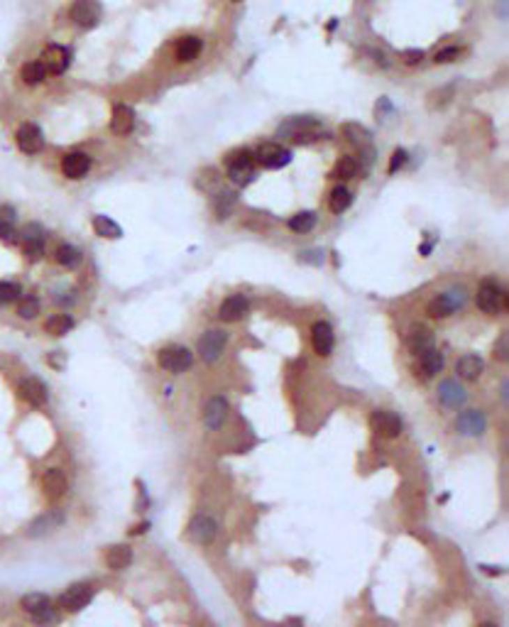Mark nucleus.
I'll return each mask as SVG.
<instances>
[{
	"label": "nucleus",
	"instance_id": "25",
	"mask_svg": "<svg viewBox=\"0 0 509 627\" xmlns=\"http://www.w3.org/2000/svg\"><path fill=\"white\" fill-rule=\"evenodd\" d=\"M132 564V549L128 544H115L105 552V566L110 571H125Z\"/></svg>",
	"mask_w": 509,
	"mask_h": 627
},
{
	"label": "nucleus",
	"instance_id": "18",
	"mask_svg": "<svg viewBox=\"0 0 509 627\" xmlns=\"http://www.w3.org/2000/svg\"><path fill=\"white\" fill-rule=\"evenodd\" d=\"M218 534V522L213 520L211 515H196L194 520L189 522V537L191 542L196 544H211Z\"/></svg>",
	"mask_w": 509,
	"mask_h": 627
},
{
	"label": "nucleus",
	"instance_id": "2",
	"mask_svg": "<svg viewBox=\"0 0 509 627\" xmlns=\"http://www.w3.org/2000/svg\"><path fill=\"white\" fill-rule=\"evenodd\" d=\"M475 301H478V309L483 314H499L507 306V292L494 280H483L478 287V294H475Z\"/></svg>",
	"mask_w": 509,
	"mask_h": 627
},
{
	"label": "nucleus",
	"instance_id": "27",
	"mask_svg": "<svg viewBox=\"0 0 509 627\" xmlns=\"http://www.w3.org/2000/svg\"><path fill=\"white\" fill-rule=\"evenodd\" d=\"M52 605H54V603H52V598L47 596V593H40V591L27 593V596H22V598H20V607H22V610H25L30 617L40 615V612H45V610H50Z\"/></svg>",
	"mask_w": 509,
	"mask_h": 627
},
{
	"label": "nucleus",
	"instance_id": "26",
	"mask_svg": "<svg viewBox=\"0 0 509 627\" xmlns=\"http://www.w3.org/2000/svg\"><path fill=\"white\" fill-rule=\"evenodd\" d=\"M201 50H204V42H201L199 37H194V35H186V37H181V40L176 42L174 56L181 61V64H189V61H194L196 56L201 54Z\"/></svg>",
	"mask_w": 509,
	"mask_h": 627
},
{
	"label": "nucleus",
	"instance_id": "15",
	"mask_svg": "<svg viewBox=\"0 0 509 627\" xmlns=\"http://www.w3.org/2000/svg\"><path fill=\"white\" fill-rule=\"evenodd\" d=\"M15 145L25 155H37L45 147V135H42V130L35 123H22L15 130Z\"/></svg>",
	"mask_w": 509,
	"mask_h": 627
},
{
	"label": "nucleus",
	"instance_id": "1",
	"mask_svg": "<svg viewBox=\"0 0 509 627\" xmlns=\"http://www.w3.org/2000/svg\"><path fill=\"white\" fill-rule=\"evenodd\" d=\"M465 299H468L465 287H460V285L450 287L448 292H441L439 296H434V299L426 304V314H429L431 319H446V317H450V314H455V311L465 304Z\"/></svg>",
	"mask_w": 509,
	"mask_h": 627
},
{
	"label": "nucleus",
	"instance_id": "35",
	"mask_svg": "<svg viewBox=\"0 0 509 627\" xmlns=\"http://www.w3.org/2000/svg\"><path fill=\"white\" fill-rule=\"evenodd\" d=\"M93 231L98 233L100 238H108V241H115V238L123 236V228L108 216H93Z\"/></svg>",
	"mask_w": 509,
	"mask_h": 627
},
{
	"label": "nucleus",
	"instance_id": "32",
	"mask_svg": "<svg viewBox=\"0 0 509 627\" xmlns=\"http://www.w3.org/2000/svg\"><path fill=\"white\" fill-rule=\"evenodd\" d=\"M0 241L3 243H15L17 241L15 211H13V206L0 209Z\"/></svg>",
	"mask_w": 509,
	"mask_h": 627
},
{
	"label": "nucleus",
	"instance_id": "41",
	"mask_svg": "<svg viewBox=\"0 0 509 627\" xmlns=\"http://www.w3.org/2000/svg\"><path fill=\"white\" fill-rule=\"evenodd\" d=\"M358 172H360L358 157H340L338 165H335V176L338 179H353V176H358Z\"/></svg>",
	"mask_w": 509,
	"mask_h": 627
},
{
	"label": "nucleus",
	"instance_id": "8",
	"mask_svg": "<svg viewBox=\"0 0 509 627\" xmlns=\"http://www.w3.org/2000/svg\"><path fill=\"white\" fill-rule=\"evenodd\" d=\"M91 600H93V586H91V583H74V586H69L59 596L56 607H61V610H66V612H79V610H84Z\"/></svg>",
	"mask_w": 509,
	"mask_h": 627
},
{
	"label": "nucleus",
	"instance_id": "13",
	"mask_svg": "<svg viewBox=\"0 0 509 627\" xmlns=\"http://www.w3.org/2000/svg\"><path fill=\"white\" fill-rule=\"evenodd\" d=\"M370 427L377 437L382 439H397L402 434V419L390 409H374L370 414Z\"/></svg>",
	"mask_w": 509,
	"mask_h": 627
},
{
	"label": "nucleus",
	"instance_id": "37",
	"mask_svg": "<svg viewBox=\"0 0 509 627\" xmlns=\"http://www.w3.org/2000/svg\"><path fill=\"white\" fill-rule=\"evenodd\" d=\"M350 204H353V194H350L345 186H338V189L331 191V199H328V206H331V211L333 213H343L350 209Z\"/></svg>",
	"mask_w": 509,
	"mask_h": 627
},
{
	"label": "nucleus",
	"instance_id": "43",
	"mask_svg": "<svg viewBox=\"0 0 509 627\" xmlns=\"http://www.w3.org/2000/svg\"><path fill=\"white\" fill-rule=\"evenodd\" d=\"M463 52H465L463 47H448V50H443V52H439V54H436V61H439V64H448V61L458 59Z\"/></svg>",
	"mask_w": 509,
	"mask_h": 627
},
{
	"label": "nucleus",
	"instance_id": "10",
	"mask_svg": "<svg viewBox=\"0 0 509 627\" xmlns=\"http://www.w3.org/2000/svg\"><path fill=\"white\" fill-rule=\"evenodd\" d=\"M17 395L30 407H35V409H40V407H45L50 402V390H47L45 380H40L35 375H27L17 382Z\"/></svg>",
	"mask_w": 509,
	"mask_h": 627
},
{
	"label": "nucleus",
	"instance_id": "7",
	"mask_svg": "<svg viewBox=\"0 0 509 627\" xmlns=\"http://www.w3.org/2000/svg\"><path fill=\"white\" fill-rule=\"evenodd\" d=\"M228 176L233 179L235 186H248L250 181H254V157H252V152L240 150V152H235V155H230Z\"/></svg>",
	"mask_w": 509,
	"mask_h": 627
},
{
	"label": "nucleus",
	"instance_id": "36",
	"mask_svg": "<svg viewBox=\"0 0 509 627\" xmlns=\"http://www.w3.org/2000/svg\"><path fill=\"white\" fill-rule=\"evenodd\" d=\"M20 76H22V81H25L27 86H37V84H42V81L47 79V69H45V64H42L40 59H35V61H27V64L22 66Z\"/></svg>",
	"mask_w": 509,
	"mask_h": 627
},
{
	"label": "nucleus",
	"instance_id": "22",
	"mask_svg": "<svg viewBox=\"0 0 509 627\" xmlns=\"http://www.w3.org/2000/svg\"><path fill=\"white\" fill-rule=\"evenodd\" d=\"M61 172L66 179H84L91 172V157L86 152H69L61 160Z\"/></svg>",
	"mask_w": 509,
	"mask_h": 627
},
{
	"label": "nucleus",
	"instance_id": "20",
	"mask_svg": "<svg viewBox=\"0 0 509 627\" xmlns=\"http://www.w3.org/2000/svg\"><path fill=\"white\" fill-rule=\"evenodd\" d=\"M465 400H468V390L453 377H448V380H443L439 385V402L446 409H458Z\"/></svg>",
	"mask_w": 509,
	"mask_h": 627
},
{
	"label": "nucleus",
	"instance_id": "30",
	"mask_svg": "<svg viewBox=\"0 0 509 627\" xmlns=\"http://www.w3.org/2000/svg\"><path fill=\"white\" fill-rule=\"evenodd\" d=\"M54 260H56V265L66 267V270H74V267L81 265L84 255H81L79 248L71 245V243H61V245L56 248V252H54Z\"/></svg>",
	"mask_w": 509,
	"mask_h": 627
},
{
	"label": "nucleus",
	"instance_id": "5",
	"mask_svg": "<svg viewBox=\"0 0 509 627\" xmlns=\"http://www.w3.org/2000/svg\"><path fill=\"white\" fill-rule=\"evenodd\" d=\"M316 133H321V123L316 121V118H309V116L289 118V121L282 123V128H280V135L289 137V140H294V142L314 140Z\"/></svg>",
	"mask_w": 509,
	"mask_h": 627
},
{
	"label": "nucleus",
	"instance_id": "28",
	"mask_svg": "<svg viewBox=\"0 0 509 627\" xmlns=\"http://www.w3.org/2000/svg\"><path fill=\"white\" fill-rule=\"evenodd\" d=\"M407 341H409L411 353L421 356V353H424V351L434 348V333H431L426 326H421V324H416V326H411L409 338H407Z\"/></svg>",
	"mask_w": 509,
	"mask_h": 627
},
{
	"label": "nucleus",
	"instance_id": "46",
	"mask_svg": "<svg viewBox=\"0 0 509 627\" xmlns=\"http://www.w3.org/2000/svg\"><path fill=\"white\" fill-rule=\"evenodd\" d=\"M494 353H497L499 361H507V333H502L497 341V346H494Z\"/></svg>",
	"mask_w": 509,
	"mask_h": 627
},
{
	"label": "nucleus",
	"instance_id": "34",
	"mask_svg": "<svg viewBox=\"0 0 509 627\" xmlns=\"http://www.w3.org/2000/svg\"><path fill=\"white\" fill-rule=\"evenodd\" d=\"M42 311V301L37 299L35 294H25L17 299V317L25 319V322H32V319L40 317Z\"/></svg>",
	"mask_w": 509,
	"mask_h": 627
},
{
	"label": "nucleus",
	"instance_id": "12",
	"mask_svg": "<svg viewBox=\"0 0 509 627\" xmlns=\"http://www.w3.org/2000/svg\"><path fill=\"white\" fill-rule=\"evenodd\" d=\"M69 17L76 27L81 30H91V27L98 25L100 20V8L96 0H74L69 8Z\"/></svg>",
	"mask_w": 509,
	"mask_h": 627
},
{
	"label": "nucleus",
	"instance_id": "3",
	"mask_svg": "<svg viewBox=\"0 0 509 627\" xmlns=\"http://www.w3.org/2000/svg\"><path fill=\"white\" fill-rule=\"evenodd\" d=\"M157 363L160 368H165L167 372H186L194 365V353L184 346H167L157 353Z\"/></svg>",
	"mask_w": 509,
	"mask_h": 627
},
{
	"label": "nucleus",
	"instance_id": "9",
	"mask_svg": "<svg viewBox=\"0 0 509 627\" xmlns=\"http://www.w3.org/2000/svg\"><path fill=\"white\" fill-rule=\"evenodd\" d=\"M40 485H42V490H45L47 500L56 502V500H61V497H66V492H69V476H66L61 468L52 466L42 473Z\"/></svg>",
	"mask_w": 509,
	"mask_h": 627
},
{
	"label": "nucleus",
	"instance_id": "38",
	"mask_svg": "<svg viewBox=\"0 0 509 627\" xmlns=\"http://www.w3.org/2000/svg\"><path fill=\"white\" fill-rule=\"evenodd\" d=\"M343 135L348 137L350 142H355V145L360 147V150H365V147H370V133L365 130L363 126H358V123H345L343 128Z\"/></svg>",
	"mask_w": 509,
	"mask_h": 627
},
{
	"label": "nucleus",
	"instance_id": "24",
	"mask_svg": "<svg viewBox=\"0 0 509 627\" xmlns=\"http://www.w3.org/2000/svg\"><path fill=\"white\" fill-rule=\"evenodd\" d=\"M333 328H331L328 322H316L314 326H311V346H314V351L319 353V356H331V351H333Z\"/></svg>",
	"mask_w": 509,
	"mask_h": 627
},
{
	"label": "nucleus",
	"instance_id": "45",
	"mask_svg": "<svg viewBox=\"0 0 509 627\" xmlns=\"http://www.w3.org/2000/svg\"><path fill=\"white\" fill-rule=\"evenodd\" d=\"M402 59H404V64H419V61L424 59V52L421 50H407L404 54H402Z\"/></svg>",
	"mask_w": 509,
	"mask_h": 627
},
{
	"label": "nucleus",
	"instance_id": "47",
	"mask_svg": "<svg viewBox=\"0 0 509 627\" xmlns=\"http://www.w3.org/2000/svg\"><path fill=\"white\" fill-rule=\"evenodd\" d=\"M147 529H150V522H142V524H135V527L130 529V534L135 537V534H142V532H147Z\"/></svg>",
	"mask_w": 509,
	"mask_h": 627
},
{
	"label": "nucleus",
	"instance_id": "6",
	"mask_svg": "<svg viewBox=\"0 0 509 627\" xmlns=\"http://www.w3.org/2000/svg\"><path fill=\"white\" fill-rule=\"evenodd\" d=\"M64 520H66V512L59 510V507H52V510L42 512V515H37L35 520L30 522V527H27V537H32V539L50 537V534H54L56 529L64 524Z\"/></svg>",
	"mask_w": 509,
	"mask_h": 627
},
{
	"label": "nucleus",
	"instance_id": "48",
	"mask_svg": "<svg viewBox=\"0 0 509 627\" xmlns=\"http://www.w3.org/2000/svg\"><path fill=\"white\" fill-rule=\"evenodd\" d=\"M480 627H497V625H494V622H483Z\"/></svg>",
	"mask_w": 509,
	"mask_h": 627
},
{
	"label": "nucleus",
	"instance_id": "44",
	"mask_svg": "<svg viewBox=\"0 0 509 627\" xmlns=\"http://www.w3.org/2000/svg\"><path fill=\"white\" fill-rule=\"evenodd\" d=\"M404 162H407V152H404V150H397V152H395V157H392V162H390V174L400 172Z\"/></svg>",
	"mask_w": 509,
	"mask_h": 627
},
{
	"label": "nucleus",
	"instance_id": "39",
	"mask_svg": "<svg viewBox=\"0 0 509 627\" xmlns=\"http://www.w3.org/2000/svg\"><path fill=\"white\" fill-rule=\"evenodd\" d=\"M316 226V213L314 211H299L289 218V228L294 233H309Z\"/></svg>",
	"mask_w": 509,
	"mask_h": 627
},
{
	"label": "nucleus",
	"instance_id": "29",
	"mask_svg": "<svg viewBox=\"0 0 509 627\" xmlns=\"http://www.w3.org/2000/svg\"><path fill=\"white\" fill-rule=\"evenodd\" d=\"M483 370H485L483 358L473 356V353L463 356L458 361V365H455V372H458V377H463V380H478V377L483 375Z\"/></svg>",
	"mask_w": 509,
	"mask_h": 627
},
{
	"label": "nucleus",
	"instance_id": "31",
	"mask_svg": "<svg viewBox=\"0 0 509 627\" xmlns=\"http://www.w3.org/2000/svg\"><path fill=\"white\" fill-rule=\"evenodd\" d=\"M419 370L424 377H434L436 372L443 370V356L436 348H429L419 356Z\"/></svg>",
	"mask_w": 509,
	"mask_h": 627
},
{
	"label": "nucleus",
	"instance_id": "17",
	"mask_svg": "<svg viewBox=\"0 0 509 627\" xmlns=\"http://www.w3.org/2000/svg\"><path fill=\"white\" fill-rule=\"evenodd\" d=\"M228 411H230V407H228V402H225L223 395L211 397V400L206 402V407H204L206 429H208V432H218V429L225 424V419H228Z\"/></svg>",
	"mask_w": 509,
	"mask_h": 627
},
{
	"label": "nucleus",
	"instance_id": "19",
	"mask_svg": "<svg viewBox=\"0 0 509 627\" xmlns=\"http://www.w3.org/2000/svg\"><path fill=\"white\" fill-rule=\"evenodd\" d=\"M455 429H458L463 437H483L487 432V416L480 409H468L458 416L455 422Z\"/></svg>",
	"mask_w": 509,
	"mask_h": 627
},
{
	"label": "nucleus",
	"instance_id": "4",
	"mask_svg": "<svg viewBox=\"0 0 509 627\" xmlns=\"http://www.w3.org/2000/svg\"><path fill=\"white\" fill-rule=\"evenodd\" d=\"M225 346H228V333L220 331V328H211L204 336L199 338V358L206 363V365H213L220 356H223Z\"/></svg>",
	"mask_w": 509,
	"mask_h": 627
},
{
	"label": "nucleus",
	"instance_id": "33",
	"mask_svg": "<svg viewBox=\"0 0 509 627\" xmlns=\"http://www.w3.org/2000/svg\"><path fill=\"white\" fill-rule=\"evenodd\" d=\"M76 326V322L69 317V314H54V317H50L45 322V331L50 333V336H66V333H71Z\"/></svg>",
	"mask_w": 509,
	"mask_h": 627
},
{
	"label": "nucleus",
	"instance_id": "14",
	"mask_svg": "<svg viewBox=\"0 0 509 627\" xmlns=\"http://www.w3.org/2000/svg\"><path fill=\"white\" fill-rule=\"evenodd\" d=\"M252 157L267 169H282V167L289 165L291 152L287 147H282L280 142H265V145L257 147V152Z\"/></svg>",
	"mask_w": 509,
	"mask_h": 627
},
{
	"label": "nucleus",
	"instance_id": "23",
	"mask_svg": "<svg viewBox=\"0 0 509 627\" xmlns=\"http://www.w3.org/2000/svg\"><path fill=\"white\" fill-rule=\"evenodd\" d=\"M132 128H135V111L125 103H115L110 113V130L115 135H130Z\"/></svg>",
	"mask_w": 509,
	"mask_h": 627
},
{
	"label": "nucleus",
	"instance_id": "42",
	"mask_svg": "<svg viewBox=\"0 0 509 627\" xmlns=\"http://www.w3.org/2000/svg\"><path fill=\"white\" fill-rule=\"evenodd\" d=\"M20 294H22V287L17 285V282H8V280L0 282V306L17 301L20 299Z\"/></svg>",
	"mask_w": 509,
	"mask_h": 627
},
{
	"label": "nucleus",
	"instance_id": "40",
	"mask_svg": "<svg viewBox=\"0 0 509 627\" xmlns=\"http://www.w3.org/2000/svg\"><path fill=\"white\" fill-rule=\"evenodd\" d=\"M233 206H235V194L233 191H228V189L220 191V194L213 199V211H215V216L218 218H228L230 211H233Z\"/></svg>",
	"mask_w": 509,
	"mask_h": 627
},
{
	"label": "nucleus",
	"instance_id": "11",
	"mask_svg": "<svg viewBox=\"0 0 509 627\" xmlns=\"http://www.w3.org/2000/svg\"><path fill=\"white\" fill-rule=\"evenodd\" d=\"M42 228L37 223H27L17 236H20L22 243V252L30 262H40L45 257V236H42Z\"/></svg>",
	"mask_w": 509,
	"mask_h": 627
},
{
	"label": "nucleus",
	"instance_id": "21",
	"mask_svg": "<svg viewBox=\"0 0 509 627\" xmlns=\"http://www.w3.org/2000/svg\"><path fill=\"white\" fill-rule=\"evenodd\" d=\"M248 314H250V301H248V296H243V294H230L218 309V317L228 324L240 322V319H245Z\"/></svg>",
	"mask_w": 509,
	"mask_h": 627
},
{
	"label": "nucleus",
	"instance_id": "16",
	"mask_svg": "<svg viewBox=\"0 0 509 627\" xmlns=\"http://www.w3.org/2000/svg\"><path fill=\"white\" fill-rule=\"evenodd\" d=\"M42 64H45L47 74H64L69 69V61H71V52L66 50L64 45H47L45 52H42Z\"/></svg>",
	"mask_w": 509,
	"mask_h": 627
}]
</instances>
